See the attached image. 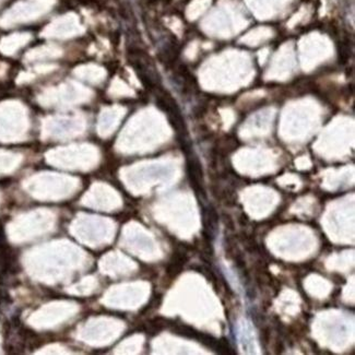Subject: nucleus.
I'll return each mask as SVG.
<instances>
[{"mask_svg":"<svg viewBox=\"0 0 355 355\" xmlns=\"http://www.w3.org/2000/svg\"><path fill=\"white\" fill-rule=\"evenodd\" d=\"M79 23L77 18L72 16H67L63 19L57 21L54 24L52 31L55 34H62V35H69L75 34L79 31Z\"/></svg>","mask_w":355,"mask_h":355,"instance_id":"obj_1","label":"nucleus"}]
</instances>
